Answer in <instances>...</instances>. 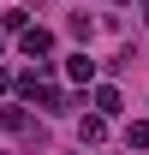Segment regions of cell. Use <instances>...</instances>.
I'll return each mask as SVG.
<instances>
[{"mask_svg": "<svg viewBox=\"0 0 149 155\" xmlns=\"http://www.w3.org/2000/svg\"><path fill=\"white\" fill-rule=\"evenodd\" d=\"M18 48H24V60H48L54 54V30L30 24V30H18Z\"/></svg>", "mask_w": 149, "mask_h": 155, "instance_id": "6da1fadb", "label": "cell"}, {"mask_svg": "<svg viewBox=\"0 0 149 155\" xmlns=\"http://www.w3.org/2000/svg\"><path fill=\"white\" fill-rule=\"evenodd\" d=\"M90 107H95L101 119H108V114H119V90H113V84H101V90L90 96Z\"/></svg>", "mask_w": 149, "mask_h": 155, "instance_id": "7a4b0ae2", "label": "cell"}, {"mask_svg": "<svg viewBox=\"0 0 149 155\" xmlns=\"http://www.w3.org/2000/svg\"><path fill=\"white\" fill-rule=\"evenodd\" d=\"M66 78H72V84H90V78H95V60L90 54H72V60H66Z\"/></svg>", "mask_w": 149, "mask_h": 155, "instance_id": "3957f363", "label": "cell"}, {"mask_svg": "<svg viewBox=\"0 0 149 155\" xmlns=\"http://www.w3.org/2000/svg\"><path fill=\"white\" fill-rule=\"evenodd\" d=\"M78 137H84V143H101V137H108V119H101V114H84Z\"/></svg>", "mask_w": 149, "mask_h": 155, "instance_id": "277c9868", "label": "cell"}, {"mask_svg": "<svg viewBox=\"0 0 149 155\" xmlns=\"http://www.w3.org/2000/svg\"><path fill=\"white\" fill-rule=\"evenodd\" d=\"M125 149H149V119H131L125 125Z\"/></svg>", "mask_w": 149, "mask_h": 155, "instance_id": "5b68a950", "label": "cell"}, {"mask_svg": "<svg viewBox=\"0 0 149 155\" xmlns=\"http://www.w3.org/2000/svg\"><path fill=\"white\" fill-rule=\"evenodd\" d=\"M0 125H6V131H24L30 114H24V107H0Z\"/></svg>", "mask_w": 149, "mask_h": 155, "instance_id": "8992f818", "label": "cell"}, {"mask_svg": "<svg viewBox=\"0 0 149 155\" xmlns=\"http://www.w3.org/2000/svg\"><path fill=\"white\" fill-rule=\"evenodd\" d=\"M0 24H6V30H30V12H18V6H6V12H0Z\"/></svg>", "mask_w": 149, "mask_h": 155, "instance_id": "52a82bcc", "label": "cell"}, {"mask_svg": "<svg viewBox=\"0 0 149 155\" xmlns=\"http://www.w3.org/2000/svg\"><path fill=\"white\" fill-rule=\"evenodd\" d=\"M6 90H12V72H6V66H0V96H6Z\"/></svg>", "mask_w": 149, "mask_h": 155, "instance_id": "ba28073f", "label": "cell"}, {"mask_svg": "<svg viewBox=\"0 0 149 155\" xmlns=\"http://www.w3.org/2000/svg\"><path fill=\"white\" fill-rule=\"evenodd\" d=\"M0 54H6V36H0Z\"/></svg>", "mask_w": 149, "mask_h": 155, "instance_id": "9c48e42d", "label": "cell"}, {"mask_svg": "<svg viewBox=\"0 0 149 155\" xmlns=\"http://www.w3.org/2000/svg\"><path fill=\"white\" fill-rule=\"evenodd\" d=\"M113 6H119V0H113Z\"/></svg>", "mask_w": 149, "mask_h": 155, "instance_id": "30bf717a", "label": "cell"}]
</instances>
